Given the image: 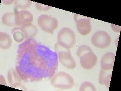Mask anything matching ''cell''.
<instances>
[{"instance_id": "obj_1", "label": "cell", "mask_w": 121, "mask_h": 91, "mask_svg": "<svg viewBox=\"0 0 121 91\" xmlns=\"http://www.w3.org/2000/svg\"><path fill=\"white\" fill-rule=\"evenodd\" d=\"M58 66L57 53L34 38L26 40L19 46L16 71L26 82L52 77Z\"/></svg>"}, {"instance_id": "obj_2", "label": "cell", "mask_w": 121, "mask_h": 91, "mask_svg": "<svg viewBox=\"0 0 121 91\" xmlns=\"http://www.w3.org/2000/svg\"><path fill=\"white\" fill-rule=\"evenodd\" d=\"M50 83L54 88L62 90L71 89L75 85V81L72 76L64 71L55 73L51 77Z\"/></svg>"}, {"instance_id": "obj_3", "label": "cell", "mask_w": 121, "mask_h": 91, "mask_svg": "<svg viewBox=\"0 0 121 91\" xmlns=\"http://www.w3.org/2000/svg\"><path fill=\"white\" fill-rule=\"evenodd\" d=\"M57 44L62 48L70 50L73 47L77 41L76 36L71 28L67 27L62 28L59 32Z\"/></svg>"}, {"instance_id": "obj_4", "label": "cell", "mask_w": 121, "mask_h": 91, "mask_svg": "<svg viewBox=\"0 0 121 91\" xmlns=\"http://www.w3.org/2000/svg\"><path fill=\"white\" fill-rule=\"evenodd\" d=\"M38 25L43 31L53 34L59 26L58 21L56 18L50 15L43 14L38 18Z\"/></svg>"}, {"instance_id": "obj_5", "label": "cell", "mask_w": 121, "mask_h": 91, "mask_svg": "<svg viewBox=\"0 0 121 91\" xmlns=\"http://www.w3.org/2000/svg\"><path fill=\"white\" fill-rule=\"evenodd\" d=\"M55 48L58 51V60L62 65L68 69H75L77 67V63L72 56L70 50L62 48L57 43Z\"/></svg>"}, {"instance_id": "obj_6", "label": "cell", "mask_w": 121, "mask_h": 91, "mask_svg": "<svg viewBox=\"0 0 121 91\" xmlns=\"http://www.w3.org/2000/svg\"><path fill=\"white\" fill-rule=\"evenodd\" d=\"M91 42L96 48L104 49L111 45L112 38L108 32L100 30L93 34L91 38Z\"/></svg>"}, {"instance_id": "obj_7", "label": "cell", "mask_w": 121, "mask_h": 91, "mask_svg": "<svg viewBox=\"0 0 121 91\" xmlns=\"http://www.w3.org/2000/svg\"><path fill=\"white\" fill-rule=\"evenodd\" d=\"M74 18L78 32L81 35H88L91 32L92 26L90 18L75 14Z\"/></svg>"}, {"instance_id": "obj_8", "label": "cell", "mask_w": 121, "mask_h": 91, "mask_svg": "<svg viewBox=\"0 0 121 91\" xmlns=\"http://www.w3.org/2000/svg\"><path fill=\"white\" fill-rule=\"evenodd\" d=\"M79 59L81 67L86 70L92 69L97 63V57L93 51L85 53Z\"/></svg>"}, {"instance_id": "obj_9", "label": "cell", "mask_w": 121, "mask_h": 91, "mask_svg": "<svg viewBox=\"0 0 121 91\" xmlns=\"http://www.w3.org/2000/svg\"><path fill=\"white\" fill-rule=\"evenodd\" d=\"M15 12V26L21 27L26 24L32 23L33 22V15L29 11L22 10Z\"/></svg>"}, {"instance_id": "obj_10", "label": "cell", "mask_w": 121, "mask_h": 91, "mask_svg": "<svg viewBox=\"0 0 121 91\" xmlns=\"http://www.w3.org/2000/svg\"><path fill=\"white\" fill-rule=\"evenodd\" d=\"M8 81L11 87L26 90L25 88L21 84L22 79L16 70L11 68L9 70L7 73Z\"/></svg>"}, {"instance_id": "obj_11", "label": "cell", "mask_w": 121, "mask_h": 91, "mask_svg": "<svg viewBox=\"0 0 121 91\" xmlns=\"http://www.w3.org/2000/svg\"><path fill=\"white\" fill-rule=\"evenodd\" d=\"M115 54L108 52L103 55L101 61V70L104 71L112 70L115 60Z\"/></svg>"}, {"instance_id": "obj_12", "label": "cell", "mask_w": 121, "mask_h": 91, "mask_svg": "<svg viewBox=\"0 0 121 91\" xmlns=\"http://www.w3.org/2000/svg\"><path fill=\"white\" fill-rule=\"evenodd\" d=\"M21 31L26 40L33 39L36 36L38 32L37 27L32 23L26 24L21 27Z\"/></svg>"}, {"instance_id": "obj_13", "label": "cell", "mask_w": 121, "mask_h": 91, "mask_svg": "<svg viewBox=\"0 0 121 91\" xmlns=\"http://www.w3.org/2000/svg\"><path fill=\"white\" fill-rule=\"evenodd\" d=\"M12 42L9 34L5 32H0V47L1 49H9L12 45Z\"/></svg>"}, {"instance_id": "obj_14", "label": "cell", "mask_w": 121, "mask_h": 91, "mask_svg": "<svg viewBox=\"0 0 121 91\" xmlns=\"http://www.w3.org/2000/svg\"><path fill=\"white\" fill-rule=\"evenodd\" d=\"M112 70L104 71L101 70L99 74L98 82L100 84L105 85L107 88H109L110 84L111 82Z\"/></svg>"}, {"instance_id": "obj_15", "label": "cell", "mask_w": 121, "mask_h": 91, "mask_svg": "<svg viewBox=\"0 0 121 91\" xmlns=\"http://www.w3.org/2000/svg\"><path fill=\"white\" fill-rule=\"evenodd\" d=\"M15 12L6 13L2 16V22L5 26L9 27L15 26Z\"/></svg>"}, {"instance_id": "obj_16", "label": "cell", "mask_w": 121, "mask_h": 91, "mask_svg": "<svg viewBox=\"0 0 121 91\" xmlns=\"http://www.w3.org/2000/svg\"><path fill=\"white\" fill-rule=\"evenodd\" d=\"M32 2L30 0H17L14 1V10L15 12L26 10L31 7Z\"/></svg>"}, {"instance_id": "obj_17", "label": "cell", "mask_w": 121, "mask_h": 91, "mask_svg": "<svg viewBox=\"0 0 121 91\" xmlns=\"http://www.w3.org/2000/svg\"><path fill=\"white\" fill-rule=\"evenodd\" d=\"M80 91H95V86L92 83L89 82H83L79 88Z\"/></svg>"}, {"instance_id": "obj_18", "label": "cell", "mask_w": 121, "mask_h": 91, "mask_svg": "<svg viewBox=\"0 0 121 91\" xmlns=\"http://www.w3.org/2000/svg\"><path fill=\"white\" fill-rule=\"evenodd\" d=\"M91 48L86 45H82L79 46L77 51V56L80 58L83 54L92 51Z\"/></svg>"}, {"instance_id": "obj_19", "label": "cell", "mask_w": 121, "mask_h": 91, "mask_svg": "<svg viewBox=\"0 0 121 91\" xmlns=\"http://www.w3.org/2000/svg\"><path fill=\"white\" fill-rule=\"evenodd\" d=\"M14 40L18 43H22L24 40V35L21 29L12 32Z\"/></svg>"}, {"instance_id": "obj_20", "label": "cell", "mask_w": 121, "mask_h": 91, "mask_svg": "<svg viewBox=\"0 0 121 91\" xmlns=\"http://www.w3.org/2000/svg\"><path fill=\"white\" fill-rule=\"evenodd\" d=\"M35 5L36 9L40 11H48L51 8V7L49 6L43 5L39 3H36Z\"/></svg>"}, {"instance_id": "obj_21", "label": "cell", "mask_w": 121, "mask_h": 91, "mask_svg": "<svg viewBox=\"0 0 121 91\" xmlns=\"http://www.w3.org/2000/svg\"><path fill=\"white\" fill-rule=\"evenodd\" d=\"M14 2V0H2V3L6 5H11V4H12Z\"/></svg>"}, {"instance_id": "obj_22", "label": "cell", "mask_w": 121, "mask_h": 91, "mask_svg": "<svg viewBox=\"0 0 121 91\" xmlns=\"http://www.w3.org/2000/svg\"><path fill=\"white\" fill-rule=\"evenodd\" d=\"M0 82L1 84L4 85H7V83L6 82L5 79L3 76L1 75L0 76Z\"/></svg>"}]
</instances>
